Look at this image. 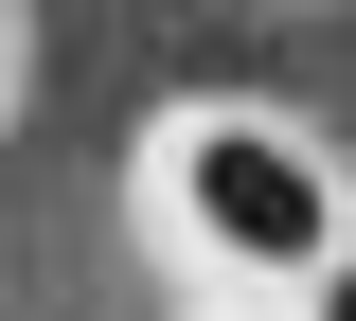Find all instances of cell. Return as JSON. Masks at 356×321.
<instances>
[{
	"label": "cell",
	"instance_id": "obj_1",
	"mask_svg": "<svg viewBox=\"0 0 356 321\" xmlns=\"http://www.w3.org/2000/svg\"><path fill=\"white\" fill-rule=\"evenodd\" d=\"M161 214H178V250H196V268H232V285H285V304H303V285L356 250V196H339V161H321L303 125H267V107H196V125L161 143Z\"/></svg>",
	"mask_w": 356,
	"mask_h": 321
},
{
	"label": "cell",
	"instance_id": "obj_2",
	"mask_svg": "<svg viewBox=\"0 0 356 321\" xmlns=\"http://www.w3.org/2000/svg\"><path fill=\"white\" fill-rule=\"evenodd\" d=\"M303 321H356V250H339V268H321V285H303Z\"/></svg>",
	"mask_w": 356,
	"mask_h": 321
},
{
	"label": "cell",
	"instance_id": "obj_3",
	"mask_svg": "<svg viewBox=\"0 0 356 321\" xmlns=\"http://www.w3.org/2000/svg\"><path fill=\"white\" fill-rule=\"evenodd\" d=\"M18 54H36V18H18V0H0V107H18Z\"/></svg>",
	"mask_w": 356,
	"mask_h": 321
}]
</instances>
